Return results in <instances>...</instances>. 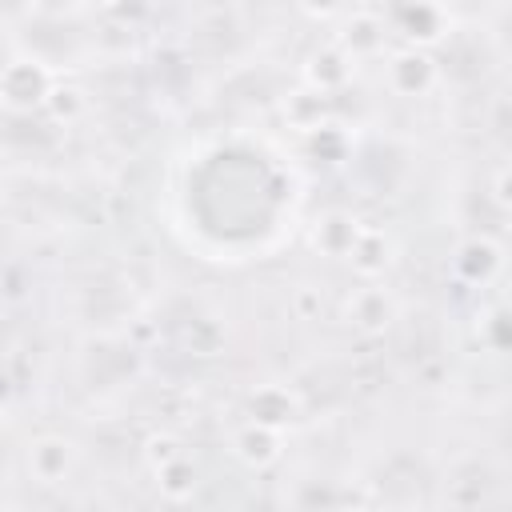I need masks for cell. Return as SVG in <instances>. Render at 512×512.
<instances>
[{"mask_svg": "<svg viewBox=\"0 0 512 512\" xmlns=\"http://www.w3.org/2000/svg\"><path fill=\"white\" fill-rule=\"evenodd\" d=\"M384 40H388V24L376 16V12H352L344 24H340V52L356 64V60H372L384 52Z\"/></svg>", "mask_w": 512, "mask_h": 512, "instance_id": "8", "label": "cell"}, {"mask_svg": "<svg viewBox=\"0 0 512 512\" xmlns=\"http://www.w3.org/2000/svg\"><path fill=\"white\" fill-rule=\"evenodd\" d=\"M452 268H456V276H460L464 284L484 288V284H492V280L500 276V268H504V252H500V244L488 240V236H468V240L456 248Z\"/></svg>", "mask_w": 512, "mask_h": 512, "instance_id": "6", "label": "cell"}, {"mask_svg": "<svg viewBox=\"0 0 512 512\" xmlns=\"http://www.w3.org/2000/svg\"><path fill=\"white\" fill-rule=\"evenodd\" d=\"M364 232V224L352 216V212H324L316 224H312V248L320 252V256H328V260H348V252H352V244H356V236Z\"/></svg>", "mask_w": 512, "mask_h": 512, "instance_id": "9", "label": "cell"}, {"mask_svg": "<svg viewBox=\"0 0 512 512\" xmlns=\"http://www.w3.org/2000/svg\"><path fill=\"white\" fill-rule=\"evenodd\" d=\"M396 296L376 284V280H364L360 288H352V296L344 300V324L356 328L360 336H384L396 320Z\"/></svg>", "mask_w": 512, "mask_h": 512, "instance_id": "3", "label": "cell"}, {"mask_svg": "<svg viewBox=\"0 0 512 512\" xmlns=\"http://www.w3.org/2000/svg\"><path fill=\"white\" fill-rule=\"evenodd\" d=\"M248 416L252 420H264V424H276V428H288L296 416H300V396L288 388V384H260L248 392Z\"/></svg>", "mask_w": 512, "mask_h": 512, "instance_id": "11", "label": "cell"}, {"mask_svg": "<svg viewBox=\"0 0 512 512\" xmlns=\"http://www.w3.org/2000/svg\"><path fill=\"white\" fill-rule=\"evenodd\" d=\"M292 308H296V316H300V320H312V316L320 312V296H316L312 288H300V292L292 296Z\"/></svg>", "mask_w": 512, "mask_h": 512, "instance_id": "20", "label": "cell"}, {"mask_svg": "<svg viewBox=\"0 0 512 512\" xmlns=\"http://www.w3.org/2000/svg\"><path fill=\"white\" fill-rule=\"evenodd\" d=\"M396 28L408 36V44H436L448 32V12L440 0H400L396 4Z\"/></svg>", "mask_w": 512, "mask_h": 512, "instance_id": "7", "label": "cell"}, {"mask_svg": "<svg viewBox=\"0 0 512 512\" xmlns=\"http://www.w3.org/2000/svg\"><path fill=\"white\" fill-rule=\"evenodd\" d=\"M232 456L244 464V468H272L280 456H284V428L276 424H264V420H244L236 432H232Z\"/></svg>", "mask_w": 512, "mask_h": 512, "instance_id": "5", "label": "cell"}, {"mask_svg": "<svg viewBox=\"0 0 512 512\" xmlns=\"http://www.w3.org/2000/svg\"><path fill=\"white\" fill-rule=\"evenodd\" d=\"M104 4H120V0H104Z\"/></svg>", "mask_w": 512, "mask_h": 512, "instance_id": "22", "label": "cell"}, {"mask_svg": "<svg viewBox=\"0 0 512 512\" xmlns=\"http://www.w3.org/2000/svg\"><path fill=\"white\" fill-rule=\"evenodd\" d=\"M56 80H52V68L36 56H12L4 64V76H0V96H4V108L8 112H32V108H44L48 96H52Z\"/></svg>", "mask_w": 512, "mask_h": 512, "instance_id": "1", "label": "cell"}, {"mask_svg": "<svg viewBox=\"0 0 512 512\" xmlns=\"http://www.w3.org/2000/svg\"><path fill=\"white\" fill-rule=\"evenodd\" d=\"M308 148H312V156H320L324 164H336V160H344V152H348V132L328 120V124H320V128L308 132Z\"/></svg>", "mask_w": 512, "mask_h": 512, "instance_id": "17", "label": "cell"}, {"mask_svg": "<svg viewBox=\"0 0 512 512\" xmlns=\"http://www.w3.org/2000/svg\"><path fill=\"white\" fill-rule=\"evenodd\" d=\"M24 468L36 484L44 488H56L72 476L76 468V444L64 440V436H36L28 448H24Z\"/></svg>", "mask_w": 512, "mask_h": 512, "instance_id": "4", "label": "cell"}, {"mask_svg": "<svg viewBox=\"0 0 512 512\" xmlns=\"http://www.w3.org/2000/svg\"><path fill=\"white\" fill-rule=\"evenodd\" d=\"M284 120H288L292 128H300L304 136H308L312 128H320V124H328V92H320V88H312V84L288 92V100H284Z\"/></svg>", "mask_w": 512, "mask_h": 512, "instance_id": "13", "label": "cell"}, {"mask_svg": "<svg viewBox=\"0 0 512 512\" xmlns=\"http://www.w3.org/2000/svg\"><path fill=\"white\" fill-rule=\"evenodd\" d=\"M156 488H160V496H164L168 504H184V500L196 496L200 472H196V464L188 460V452L176 456V460H168L164 468H156Z\"/></svg>", "mask_w": 512, "mask_h": 512, "instance_id": "14", "label": "cell"}, {"mask_svg": "<svg viewBox=\"0 0 512 512\" xmlns=\"http://www.w3.org/2000/svg\"><path fill=\"white\" fill-rule=\"evenodd\" d=\"M348 76H352V60L340 52V44H324L304 60V84H312L328 96L340 92L348 84Z\"/></svg>", "mask_w": 512, "mask_h": 512, "instance_id": "12", "label": "cell"}, {"mask_svg": "<svg viewBox=\"0 0 512 512\" xmlns=\"http://www.w3.org/2000/svg\"><path fill=\"white\" fill-rule=\"evenodd\" d=\"M312 20H328V16H336L340 8H344V0H296Z\"/></svg>", "mask_w": 512, "mask_h": 512, "instance_id": "21", "label": "cell"}, {"mask_svg": "<svg viewBox=\"0 0 512 512\" xmlns=\"http://www.w3.org/2000/svg\"><path fill=\"white\" fill-rule=\"evenodd\" d=\"M476 336L488 352H512V304H496L480 316Z\"/></svg>", "mask_w": 512, "mask_h": 512, "instance_id": "15", "label": "cell"}, {"mask_svg": "<svg viewBox=\"0 0 512 512\" xmlns=\"http://www.w3.org/2000/svg\"><path fill=\"white\" fill-rule=\"evenodd\" d=\"M384 80H388V88H392L396 96H428V92L436 88V80H440V68H436V60H432L428 48L408 44V48L388 52V60H384Z\"/></svg>", "mask_w": 512, "mask_h": 512, "instance_id": "2", "label": "cell"}, {"mask_svg": "<svg viewBox=\"0 0 512 512\" xmlns=\"http://www.w3.org/2000/svg\"><path fill=\"white\" fill-rule=\"evenodd\" d=\"M492 196H496L500 208L512 212V164H504V168L496 172V180H492Z\"/></svg>", "mask_w": 512, "mask_h": 512, "instance_id": "19", "label": "cell"}, {"mask_svg": "<svg viewBox=\"0 0 512 512\" xmlns=\"http://www.w3.org/2000/svg\"><path fill=\"white\" fill-rule=\"evenodd\" d=\"M28 4H40V0H28Z\"/></svg>", "mask_w": 512, "mask_h": 512, "instance_id": "23", "label": "cell"}, {"mask_svg": "<svg viewBox=\"0 0 512 512\" xmlns=\"http://www.w3.org/2000/svg\"><path fill=\"white\" fill-rule=\"evenodd\" d=\"M176 456H184V444H180L172 432H156V436H148V444H144V460H148L152 472L164 468V464L176 460Z\"/></svg>", "mask_w": 512, "mask_h": 512, "instance_id": "18", "label": "cell"}, {"mask_svg": "<svg viewBox=\"0 0 512 512\" xmlns=\"http://www.w3.org/2000/svg\"><path fill=\"white\" fill-rule=\"evenodd\" d=\"M392 260H396L392 236H388L384 228H368V224H364V232L356 236V244H352V252H348L352 272H356L360 280H380V276L392 268Z\"/></svg>", "mask_w": 512, "mask_h": 512, "instance_id": "10", "label": "cell"}, {"mask_svg": "<svg viewBox=\"0 0 512 512\" xmlns=\"http://www.w3.org/2000/svg\"><path fill=\"white\" fill-rule=\"evenodd\" d=\"M84 108H88V100H84V92L72 88V84H56L52 96H48V104H44V112H48L56 124H76V120L84 116Z\"/></svg>", "mask_w": 512, "mask_h": 512, "instance_id": "16", "label": "cell"}]
</instances>
